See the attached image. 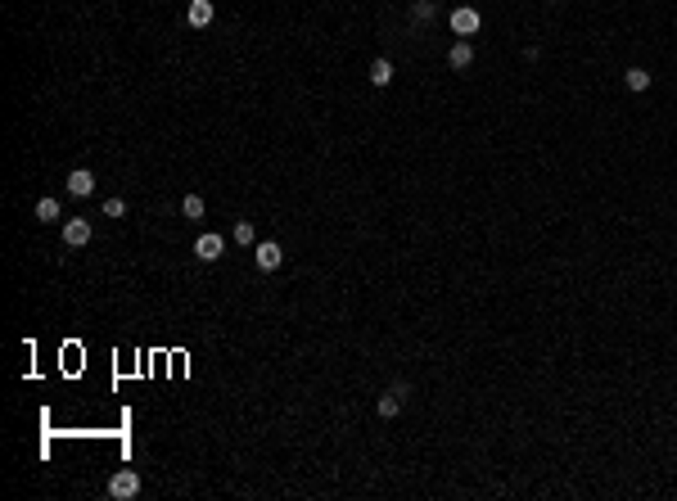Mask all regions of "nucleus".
I'll return each instance as SVG.
<instances>
[{
	"instance_id": "nucleus-8",
	"label": "nucleus",
	"mask_w": 677,
	"mask_h": 501,
	"mask_svg": "<svg viewBox=\"0 0 677 501\" xmlns=\"http://www.w3.org/2000/svg\"><path fill=\"white\" fill-rule=\"evenodd\" d=\"M402 398H406V384H397V389H389V393L380 398V415H384V420L402 411Z\"/></svg>"
},
{
	"instance_id": "nucleus-13",
	"label": "nucleus",
	"mask_w": 677,
	"mask_h": 501,
	"mask_svg": "<svg viewBox=\"0 0 677 501\" xmlns=\"http://www.w3.org/2000/svg\"><path fill=\"white\" fill-rule=\"evenodd\" d=\"M235 240H240V244H244V249H249V244L257 240V235H253V221H244V217H240V221H235Z\"/></svg>"
},
{
	"instance_id": "nucleus-11",
	"label": "nucleus",
	"mask_w": 677,
	"mask_h": 501,
	"mask_svg": "<svg viewBox=\"0 0 677 501\" xmlns=\"http://www.w3.org/2000/svg\"><path fill=\"white\" fill-rule=\"evenodd\" d=\"M37 221H59V199H41V204H37Z\"/></svg>"
},
{
	"instance_id": "nucleus-1",
	"label": "nucleus",
	"mask_w": 677,
	"mask_h": 501,
	"mask_svg": "<svg viewBox=\"0 0 677 501\" xmlns=\"http://www.w3.org/2000/svg\"><path fill=\"white\" fill-rule=\"evenodd\" d=\"M136 493H141V474H136V470H117V474L109 479V497L127 501V497H136Z\"/></svg>"
},
{
	"instance_id": "nucleus-5",
	"label": "nucleus",
	"mask_w": 677,
	"mask_h": 501,
	"mask_svg": "<svg viewBox=\"0 0 677 501\" xmlns=\"http://www.w3.org/2000/svg\"><path fill=\"white\" fill-rule=\"evenodd\" d=\"M451 32H460V37L479 32V9H451Z\"/></svg>"
},
{
	"instance_id": "nucleus-12",
	"label": "nucleus",
	"mask_w": 677,
	"mask_h": 501,
	"mask_svg": "<svg viewBox=\"0 0 677 501\" xmlns=\"http://www.w3.org/2000/svg\"><path fill=\"white\" fill-rule=\"evenodd\" d=\"M650 86V72L646 68H628V91H646Z\"/></svg>"
},
{
	"instance_id": "nucleus-2",
	"label": "nucleus",
	"mask_w": 677,
	"mask_h": 501,
	"mask_svg": "<svg viewBox=\"0 0 677 501\" xmlns=\"http://www.w3.org/2000/svg\"><path fill=\"white\" fill-rule=\"evenodd\" d=\"M221 249H226V240H221V235H212V230L195 240V258H199V262H217V258H221Z\"/></svg>"
},
{
	"instance_id": "nucleus-4",
	"label": "nucleus",
	"mask_w": 677,
	"mask_h": 501,
	"mask_svg": "<svg viewBox=\"0 0 677 501\" xmlns=\"http://www.w3.org/2000/svg\"><path fill=\"white\" fill-rule=\"evenodd\" d=\"M253 258H257V266H262V271H276L285 253H281V244H271V240H266V244H257V249H253Z\"/></svg>"
},
{
	"instance_id": "nucleus-3",
	"label": "nucleus",
	"mask_w": 677,
	"mask_h": 501,
	"mask_svg": "<svg viewBox=\"0 0 677 501\" xmlns=\"http://www.w3.org/2000/svg\"><path fill=\"white\" fill-rule=\"evenodd\" d=\"M63 244H72V249H82V244H91V221H82V217L63 221Z\"/></svg>"
},
{
	"instance_id": "nucleus-16",
	"label": "nucleus",
	"mask_w": 677,
	"mask_h": 501,
	"mask_svg": "<svg viewBox=\"0 0 677 501\" xmlns=\"http://www.w3.org/2000/svg\"><path fill=\"white\" fill-rule=\"evenodd\" d=\"M122 212H127L122 199H109V204H104V217H122Z\"/></svg>"
},
{
	"instance_id": "nucleus-9",
	"label": "nucleus",
	"mask_w": 677,
	"mask_h": 501,
	"mask_svg": "<svg viewBox=\"0 0 677 501\" xmlns=\"http://www.w3.org/2000/svg\"><path fill=\"white\" fill-rule=\"evenodd\" d=\"M212 14H217V9H212V0H190V27H208Z\"/></svg>"
},
{
	"instance_id": "nucleus-10",
	"label": "nucleus",
	"mask_w": 677,
	"mask_h": 501,
	"mask_svg": "<svg viewBox=\"0 0 677 501\" xmlns=\"http://www.w3.org/2000/svg\"><path fill=\"white\" fill-rule=\"evenodd\" d=\"M370 82H375V86H389V82H393V63L389 59H375L370 63Z\"/></svg>"
},
{
	"instance_id": "nucleus-6",
	"label": "nucleus",
	"mask_w": 677,
	"mask_h": 501,
	"mask_svg": "<svg viewBox=\"0 0 677 501\" xmlns=\"http://www.w3.org/2000/svg\"><path fill=\"white\" fill-rule=\"evenodd\" d=\"M68 195H77V199H86V195H95V176L86 172V167H77V172L68 176Z\"/></svg>"
},
{
	"instance_id": "nucleus-7",
	"label": "nucleus",
	"mask_w": 677,
	"mask_h": 501,
	"mask_svg": "<svg viewBox=\"0 0 677 501\" xmlns=\"http://www.w3.org/2000/svg\"><path fill=\"white\" fill-rule=\"evenodd\" d=\"M447 63H451V68H470V63H475V46H470V41H456V46H451L447 50Z\"/></svg>"
},
{
	"instance_id": "nucleus-15",
	"label": "nucleus",
	"mask_w": 677,
	"mask_h": 501,
	"mask_svg": "<svg viewBox=\"0 0 677 501\" xmlns=\"http://www.w3.org/2000/svg\"><path fill=\"white\" fill-rule=\"evenodd\" d=\"M411 18H434V5H429V0H415V5H411Z\"/></svg>"
},
{
	"instance_id": "nucleus-14",
	"label": "nucleus",
	"mask_w": 677,
	"mask_h": 501,
	"mask_svg": "<svg viewBox=\"0 0 677 501\" xmlns=\"http://www.w3.org/2000/svg\"><path fill=\"white\" fill-rule=\"evenodd\" d=\"M181 212H186V217H203V199H199V195H186V199H181Z\"/></svg>"
}]
</instances>
